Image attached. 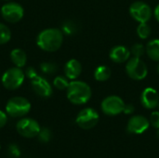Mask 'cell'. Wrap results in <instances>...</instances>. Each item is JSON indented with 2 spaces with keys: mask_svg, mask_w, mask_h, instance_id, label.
<instances>
[{
  "mask_svg": "<svg viewBox=\"0 0 159 158\" xmlns=\"http://www.w3.org/2000/svg\"><path fill=\"white\" fill-rule=\"evenodd\" d=\"M67 99L75 105L86 104L91 98L92 91L90 87L83 81L74 80L67 88Z\"/></svg>",
  "mask_w": 159,
  "mask_h": 158,
  "instance_id": "7a4b0ae2",
  "label": "cell"
},
{
  "mask_svg": "<svg viewBox=\"0 0 159 158\" xmlns=\"http://www.w3.org/2000/svg\"><path fill=\"white\" fill-rule=\"evenodd\" d=\"M145 50L151 60L159 62V39L150 40L145 47Z\"/></svg>",
  "mask_w": 159,
  "mask_h": 158,
  "instance_id": "e0dca14e",
  "label": "cell"
},
{
  "mask_svg": "<svg viewBox=\"0 0 159 158\" xmlns=\"http://www.w3.org/2000/svg\"><path fill=\"white\" fill-rule=\"evenodd\" d=\"M157 73L159 74V63H158V65H157Z\"/></svg>",
  "mask_w": 159,
  "mask_h": 158,
  "instance_id": "d6a6232c",
  "label": "cell"
},
{
  "mask_svg": "<svg viewBox=\"0 0 159 158\" xmlns=\"http://www.w3.org/2000/svg\"><path fill=\"white\" fill-rule=\"evenodd\" d=\"M38 138H39V141L41 142H48L50 141L51 139V132L48 129H42L38 134Z\"/></svg>",
  "mask_w": 159,
  "mask_h": 158,
  "instance_id": "d4e9b609",
  "label": "cell"
},
{
  "mask_svg": "<svg viewBox=\"0 0 159 158\" xmlns=\"http://www.w3.org/2000/svg\"><path fill=\"white\" fill-rule=\"evenodd\" d=\"M131 17L138 22H148L152 18L151 7L143 1H135L129 7Z\"/></svg>",
  "mask_w": 159,
  "mask_h": 158,
  "instance_id": "9c48e42d",
  "label": "cell"
},
{
  "mask_svg": "<svg viewBox=\"0 0 159 158\" xmlns=\"http://www.w3.org/2000/svg\"><path fill=\"white\" fill-rule=\"evenodd\" d=\"M40 69L44 74H54L57 72L58 66L54 62H42L40 64Z\"/></svg>",
  "mask_w": 159,
  "mask_h": 158,
  "instance_id": "cb8c5ba5",
  "label": "cell"
},
{
  "mask_svg": "<svg viewBox=\"0 0 159 158\" xmlns=\"http://www.w3.org/2000/svg\"><path fill=\"white\" fill-rule=\"evenodd\" d=\"M63 34L57 28H48L41 31L36 37L37 46L44 51H57L62 45Z\"/></svg>",
  "mask_w": 159,
  "mask_h": 158,
  "instance_id": "6da1fadb",
  "label": "cell"
},
{
  "mask_svg": "<svg viewBox=\"0 0 159 158\" xmlns=\"http://www.w3.org/2000/svg\"><path fill=\"white\" fill-rule=\"evenodd\" d=\"M152 34V28L147 22H140L137 26V34L141 39H147Z\"/></svg>",
  "mask_w": 159,
  "mask_h": 158,
  "instance_id": "d6986e66",
  "label": "cell"
},
{
  "mask_svg": "<svg viewBox=\"0 0 159 158\" xmlns=\"http://www.w3.org/2000/svg\"><path fill=\"white\" fill-rule=\"evenodd\" d=\"M31 110L30 102L23 97H13L8 100L6 105V112L11 117H22Z\"/></svg>",
  "mask_w": 159,
  "mask_h": 158,
  "instance_id": "3957f363",
  "label": "cell"
},
{
  "mask_svg": "<svg viewBox=\"0 0 159 158\" xmlns=\"http://www.w3.org/2000/svg\"><path fill=\"white\" fill-rule=\"evenodd\" d=\"M7 122V114L3 111L0 110V129L4 128L6 126Z\"/></svg>",
  "mask_w": 159,
  "mask_h": 158,
  "instance_id": "83f0119b",
  "label": "cell"
},
{
  "mask_svg": "<svg viewBox=\"0 0 159 158\" xmlns=\"http://www.w3.org/2000/svg\"><path fill=\"white\" fill-rule=\"evenodd\" d=\"M5 1H11V0H5Z\"/></svg>",
  "mask_w": 159,
  "mask_h": 158,
  "instance_id": "836d02e7",
  "label": "cell"
},
{
  "mask_svg": "<svg viewBox=\"0 0 159 158\" xmlns=\"http://www.w3.org/2000/svg\"><path fill=\"white\" fill-rule=\"evenodd\" d=\"M149 127H150V121L145 116L137 115L129 118L127 125V130L131 134L140 135L144 133L149 129Z\"/></svg>",
  "mask_w": 159,
  "mask_h": 158,
  "instance_id": "8fae6325",
  "label": "cell"
},
{
  "mask_svg": "<svg viewBox=\"0 0 159 158\" xmlns=\"http://www.w3.org/2000/svg\"><path fill=\"white\" fill-rule=\"evenodd\" d=\"M150 125H152L155 129H159V111H155L150 115Z\"/></svg>",
  "mask_w": 159,
  "mask_h": 158,
  "instance_id": "484cf974",
  "label": "cell"
},
{
  "mask_svg": "<svg viewBox=\"0 0 159 158\" xmlns=\"http://www.w3.org/2000/svg\"><path fill=\"white\" fill-rule=\"evenodd\" d=\"M126 73L133 80H143L148 74V68L146 63L137 57L129 58L126 64Z\"/></svg>",
  "mask_w": 159,
  "mask_h": 158,
  "instance_id": "5b68a950",
  "label": "cell"
},
{
  "mask_svg": "<svg viewBox=\"0 0 159 158\" xmlns=\"http://www.w3.org/2000/svg\"><path fill=\"white\" fill-rule=\"evenodd\" d=\"M10 59H11V61L14 63V65L19 68L24 67L27 61L26 53L20 48L12 49L10 52Z\"/></svg>",
  "mask_w": 159,
  "mask_h": 158,
  "instance_id": "2e32d148",
  "label": "cell"
},
{
  "mask_svg": "<svg viewBox=\"0 0 159 158\" xmlns=\"http://www.w3.org/2000/svg\"><path fill=\"white\" fill-rule=\"evenodd\" d=\"M25 74L19 67H12L7 70L1 78V82L5 88L8 90H15L19 88L24 81Z\"/></svg>",
  "mask_w": 159,
  "mask_h": 158,
  "instance_id": "277c9868",
  "label": "cell"
},
{
  "mask_svg": "<svg viewBox=\"0 0 159 158\" xmlns=\"http://www.w3.org/2000/svg\"><path fill=\"white\" fill-rule=\"evenodd\" d=\"M9 154L11 156H13L14 157H18L20 156V150L17 147V145H15V144L10 145V147H9Z\"/></svg>",
  "mask_w": 159,
  "mask_h": 158,
  "instance_id": "f546056e",
  "label": "cell"
},
{
  "mask_svg": "<svg viewBox=\"0 0 159 158\" xmlns=\"http://www.w3.org/2000/svg\"><path fill=\"white\" fill-rule=\"evenodd\" d=\"M69 81H68V78L65 76H57L54 78L53 80V85L54 87L59 89V90H64V89H67V88L69 87Z\"/></svg>",
  "mask_w": 159,
  "mask_h": 158,
  "instance_id": "7402d4cb",
  "label": "cell"
},
{
  "mask_svg": "<svg viewBox=\"0 0 159 158\" xmlns=\"http://www.w3.org/2000/svg\"><path fill=\"white\" fill-rule=\"evenodd\" d=\"M154 16L156 17L157 20L159 22V5H157V6L156 7V8H155V10H154Z\"/></svg>",
  "mask_w": 159,
  "mask_h": 158,
  "instance_id": "4dcf8cb0",
  "label": "cell"
},
{
  "mask_svg": "<svg viewBox=\"0 0 159 158\" xmlns=\"http://www.w3.org/2000/svg\"><path fill=\"white\" fill-rule=\"evenodd\" d=\"M1 15L6 21L16 23L23 18L24 10L20 4L15 2H8L1 7Z\"/></svg>",
  "mask_w": 159,
  "mask_h": 158,
  "instance_id": "30bf717a",
  "label": "cell"
},
{
  "mask_svg": "<svg viewBox=\"0 0 159 158\" xmlns=\"http://www.w3.org/2000/svg\"><path fill=\"white\" fill-rule=\"evenodd\" d=\"M157 138L159 140V129H157Z\"/></svg>",
  "mask_w": 159,
  "mask_h": 158,
  "instance_id": "1f68e13d",
  "label": "cell"
},
{
  "mask_svg": "<svg viewBox=\"0 0 159 158\" xmlns=\"http://www.w3.org/2000/svg\"><path fill=\"white\" fill-rule=\"evenodd\" d=\"M0 148H1V146H0Z\"/></svg>",
  "mask_w": 159,
  "mask_h": 158,
  "instance_id": "d590c367",
  "label": "cell"
},
{
  "mask_svg": "<svg viewBox=\"0 0 159 158\" xmlns=\"http://www.w3.org/2000/svg\"><path fill=\"white\" fill-rule=\"evenodd\" d=\"M16 129L17 132L21 137L26 139H33L38 136L41 128L36 120L33 118L25 117L18 121L16 125Z\"/></svg>",
  "mask_w": 159,
  "mask_h": 158,
  "instance_id": "52a82bcc",
  "label": "cell"
},
{
  "mask_svg": "<svg viewBox=\"0 0 159 158\" xmlns=\"http://www.w3.org/2000/svg\"><path fill=\"white\" fill-rule=\"evenodd\" d=\"M130 55H131L130 50L127 47L121 46V45L112 47L109 53L110 59L114 62H116V63H123V62L128 61Z\"/></svg>",
  "mask_w": 159,
  "mask_h": 158,
  "instance_id": "5bb4252c",
  "label": "cell"
},
{
  "mask_svg": "<svg viewBox=\"0 0 159 158\" xmlns=\"http://www.w3.org/2000/svg\"><path fill=\"white\" fill-rule=\"evenodd\" d=\"M112 72L107 65H100L94 71V78L99 82L107 81L111 77Z\"/></svg>",
  "mask_w": 159,
  "mask_h": 158,
  "instance_id": "ac0fdd59",
  "label": "cell"
},
{
  "mask_svg": "<svg viewBox=\"0 0 159 158\" xmlns=\"http://www.w3.org/2000/svg\"><path fill=\"white\" fill-rule=\"evenodd\" d=\"M99 120H100V115L98 112L93 108L88 107L81 110L78 113L75 118V123L80 129L89 130L93 129L98 124Z\"/></svg>",
  "mask_w": 159,
  "mask_h": 158,
  "instance_id": "8992f818",
  "label": "cell"
},
{
  "mask_svg": "<svg viewBox=\"0 0 159 158\" xmlns=\"http://www.w3.org/2000/svg\"><path fill=\"white\" fill-rule=\"evenodd\" d=\"M82 73V65L81 63L75 60H69L64 66V74L65 76L70 80H75Z\"/></svg>",
  "mask_w": 159,
  "mask_h": 158,
  "instance_id": "9a60e30c",
  "label": "cell"
},
{
  "mask_svg": "<svg viewBox=\"0 0 159 158\" xmlns=\"http://www.w3.org/2000/svg\"><path fill=\"white\" fill-rule=\"evenodd\" d=\"M157 107H158V108H159V103H158V106H157Z\"/></svg>",
  "mask_w": 159,
  "mask_h": 158,
  "instance_id": "e575fe53",
  "label": "cell"
},
{
  "mask_svg": "<svg viewBox=\"0 0 159 158\" xmlns=\"http://www.w3.org/2000/svg\"><path fill=\"white\" fill-rule=\"evenodd\" d=\"M135 111V107L133 104L129 103V104H125V107H124V111L123 113L126 114V115H132Z\"/></svg>",
  "mask_w": 159,
  "mask_h": 158,
  "instance_id": "f1b7e54d",
  "label": "cell"
},
{
  "mask_svg": "<svg viewBox=\"0 0 159 158\" xmlns=\"http://www.w3.org/2000/svg\"><path fill=\"white\" fill-rule=\"evenodd\" d=\"M11 38V32L9 30V28L4 24L0 22V45H4L7 44Z\"/></svg>",
  "mask_w": 159,
  "mask_h": 158,
  "instance_id": "44dd1931",
  "label": "cell"
},
{
  "mask_svg": "<svg viewBox=\"0 0 159 158\" xmlns=\"http://www.w3.org/2000/svg\"><path fill=\"white\" fill-rule=\"evenodd\" d=\"M25 75L28 78H30L31 80H33V79H34L35 77L38 76V74H37L36 70L34 67H28L26 69V71H25Z\"/></svg>",
  "mask_w": 159,
  "mask_h": 158,
  "instance_id": "4316f807",
  "label": "cell"
},
{
  "mask_svg": "<svg viewBox=\"0 0 159 158\" xmlns=\"http://www.w3.org/2000/svg\"><path fill=\"white\" fill-rule=\"evenodd\" d=\"M78 31V25L73 20H66L61 25V32L67 35H73Z\"/></svg>",
  "mask_w": 159,
  "mask_h": 158,
  "instance_id": "ffe728a7",
  "label": "cell"
},
{
  "mask_svg": "<svg viewBox=\"0 0 159 158\" xmlns=\"http://www.w3.org/2000/svg\"><path fill=\"white\" fill-rule=\"evenodd\" d=\"M130 53L133 57H137V58L143 57L144 55V53H146L144 45L142 43H135L130 47Z\"/></svg>",
  "mask_w": 159,
  "mask_h": 158,
  "instance_id": "603a6c76",
  "label": "cell"
},
{
  "mask_svg": "<svg viewBox=\"0 0 159 158\" xmlns=\"http://www.w3.org/2000/svg\"><path fill=\"white\" fill-rule=\"evenodd\" d=\"M31 81L32 88L34 91V93H36L38 96L42 98H48L52 95V88L48 81L44 77L38 75L37 77Z\"/></svg>",
  "mask_w": 159,
  "mask_h": 158,
  "instance_id": "4fadbf2b",
  "label": "cell"
},
{
  "mask_svg": "<svg viewBox=\"0 0 159 158\" xmlns=\"http://www.w3.org/2000/svg\"><path fill=\"white\" fill-rule=\"evenodd\" d=\"M125 104L126 103L119 96L111 95L103 99L101 104V108L104 115L115 116L123 113Z\"/></svg>",
  "mask_w": 159,
  "mask_h": 158,
  "instance_id": "ba28073f",
  "label": "cell"
},
{
  "mask_svg": "<svg viewBox=\"0 0 159 158\" xmlns=\"http://www.w3.org/2000/svg\"><path fill=\"white\" fill-rule=\"evenodd\" d=\"M142 105L149 110L155 109L158 106L159 94L154 88H146L143 89L141 95Z\"/></svg>",
  "mask_w": 159,
  "mask_h": 158,
  "instance_id": "7c38bea8",
  "label": "cell"
}]
</instances>
